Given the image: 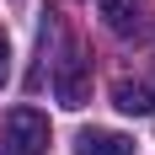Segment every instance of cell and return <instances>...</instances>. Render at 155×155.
Returning a JSON list of instances; mask_svg holds the SVG:
<instances>
[{
  "label": "cell",
  "mask_w": 155,
  "mask_h": 155,
  "mask_svg": "<svg viewBox=\"0 0 155 155\" xmlns=\"http://www.w3.org/2000/svg\"><path fill=\"white\" fill-rule=\"evenodd\" d=\"M0 155H48V118L38 107H11L5 134H0Z\"/></svg>",
  "instance_id": "obj_1"
},
{
  "label": "cell",
  "mask_w": 155,
  "mask_h": 155,
  "mask_svg": "<svg viewBox=\"0 0 155 155\" xmlns=\"http://www.w3.org/2000/svg\"><path fill=\"white\" fill-rule=\"evenodd\" d=\"M54 96H59V107H86L91 102V64L80 59V54H64L59 70H54Z\"/></svg>",
  "instance_id": "obj_2"
},
{
  "label": "cell",
  "mask_w": 155,
  "mask_h": 155,
  "mask_svg": "<svg viewBox=\"0 0 155 155\" xmlns=\"http://www.w3.org/2000/svg\"><path fill=\"white\" fill-rule=\"evenodd\" d=\"M112 107L128 118H155V86L150 80H112Z\"/></svg>",
  "instance_id": "obj_3"
},
{
  "label": "cell",
  "mask_w": 155,
  "mask_h": 155,
  "mask_svg": "<svg viewBox=\"0 0 155 155\" xmlns=\"http://www.w3.org/2000/svg\"><path fill=\"white\" fill-rule=\"evenodd\" d=\"M75 155H134V139L112 134V128H86L75 139Z\"/></svg>",
  "instance_id": "obj_4"
},
{
  "label": "cell",
  "mask_w": 155,
  "mask_h": 155,
  "mask_svg": "<svg viewBox=\"0 0 155 155\" xmlns=\"http://www.w3.org/2000/svg\"><path fill=\"white\" fill-rule=\"evenodd\" d=\"M139 11H144L139 0H102V16H107L112 32H134L139 27Z\"/></svg>",
  "instance_id": "obj_5"
},
{
  "label": "cell",
  "mask_w": 155,
  "mask_h": 155,
  "mask_svg": "<svg viewBox=\"0 0 155 155\" xmlns=\"http://www.w3.org/2000/svg\"><path fill=\"white\" fill-rule=\"evenodd\" d=\"M5 70H11V38L0 32V86H5Z\"/></svg>",
  "instance_id": "obj_6"
}]
</instances>
